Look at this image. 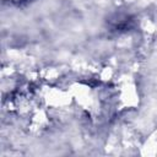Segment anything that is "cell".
<instances>
[{
  "label": "cell",
  "instance_id": "6da1fadb",
  "mask_svg": "<svg viewBox=\"0 0 157 157\" xmlns=\"http://www.w3.org/2000/svg\"><path fill=\"white\" fill-rule=\"evenodd\" d=\"M136 17L126 11H115L110 13L105 20L107 31L112 34H124L136 28Z\"/></svg>",
  "mask_w": 157,
  "mask_h": 157
},
{
  "label": "cell",
  "instance_id": "7a4b0ae2",
  "mask_svg": "<svg viewBox=\"0 0 157 157\" xmlns=\"http://www.w3.org/2000/svg\"><path fill=\"white\" fill-rule=\"evenodd\" d=\"M17 2H26V1H28V0H16Z\"/></svg>",
  "mask_w": 157,
  "mask_h": 157
}]
</instances>
